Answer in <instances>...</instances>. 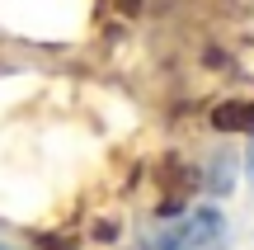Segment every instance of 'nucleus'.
I'll return each mask as SVG.
<instances>
[{"label": "nucleus", "mask_w": 254, "mask_h": 250, "mask_svg": "<svg viewBox=\"0 0 254 250\" xmlns=\"http://www.w3.org/2000/svg\"><path fill=\"white\" fill-rule=\"evenodd\" d=\"M221 246H226V222L221 213L202 208V213H189L184 222L165 227L160 236H151L146 250H221Z\"/></svg>", "instance_id": "f257e3e1"}, {"label": "nucleus", "mask_w": 254, "mask_h": 250, "mask_svg": "<svg viewBox=\"0 0 254 250\" xmlns=\"http://www.w3.org/2000/svg\"><path fill=\"white\" fill-rule=\"evenodd\" d=\"M0 250H19V246H9V241H0Z\"/></svg>", "instance_id": "7ed1b4c3"}, {"label": "nucleus", "mask_w": 254, "mask_h": 250, "mask_svg": "<svg viewBox=\"0 0 254 250\" xmlns=\"http://www.w3.org/2000/svg\"><path fill=\"white\" fill-rule=\"evenodd\" d=\"M212 123H217L221 132H254V104H221L217 113H212Z\"/></svg>", "instance_id": "f03ea898"}, {"label": "nucleus", "mask_w": 254, "mask_h": 250, "mask_svg": "<svg viewBox=\"0 0 254 250\" xmlns=\"http://www.w3.org/2000/svg\"><path fill=\"white\" fill-rule=\"evenodd\" d=\"M250 166H254V151H250Z\"/></svg>", "instance_id": "20e7f679"}]
</instances>
